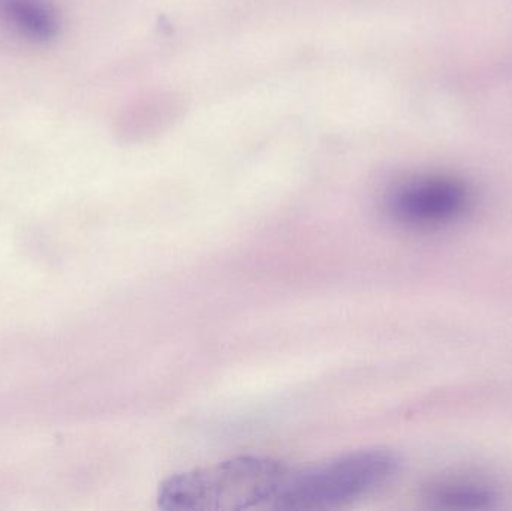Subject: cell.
Here are the masks:
<instances>
[{
    "instance_id": "3",
    "label": "cell",
    "mask_w": 512,
    "mask_h": 511,
    "mask_svg": "<svg viewBox=\"0 0 512 511\" xmlns=\"http://www.w3.org/2000/svg\"><path fill=\"white\" fill-rule=\"evenodd\" d=\"M471 204V188L444 174L412 177L391 189L387 198L391 218L412 228L444 227L462 218Z\"/></svg>"
},
{
    "instance_id": "4",
    "label": "cell",
    "mask_w": 512,
    "mask_h": 511,
    "mask_svg": "<svg viewBox=\"0 0 512 511\" xmlns=\"http://www.w3.org/2000/svg\"><path fill=\"white\" fill-rule=\"evenodd\" d=\"M0 20L33 44H48L60 33V17L48 0H0Z\"/></svg>"
},
{
    "instance_id": "5",
    "label": "cell",
    "mask_w": 512,
    "mask_h": 511,
    "mask_svg": "<svg viewBox=\"0 0 512 511\" xmlns=\"http://www.w3.org/2000/svg\"><path fill=\"white\" fill-rule=\"evenodd\" d=\"M430 506L442 510H487L498 501L492 486L471 479H444L426 489Z\"/></svg>"
},
{
    "instance_id": "1",
    "label": "cell",
    "mask_w": 512,
    "mask_h": 511,
    "mask_svg": "<svg viewBox=\"0 0 512 511\" xmlns=\"http://www.w3.org/2000/svg\"><path fill=\"white\" fill-rule=\"evenodd\" d=\"M292 467L261 456H239L171 476L158 489L167 511L271 510Z\"/></svg>"
},
{
    "instance_id": "2",
    "label": "cell",
    "mask_w": 512,
    "mask_h": 511,
    "mask_svg": "<svg viewBox=\"0 0 512 511\" xmlns=\"http://www.w3.org/2000/svg\"><path fill=\"white\" fill-rule=\"evenodd\" d=\"M399 467V458L390 450L369 449L300 470L292 468L271 510L342 509L387 485Z\"/></svg>"
}]
</instances>
